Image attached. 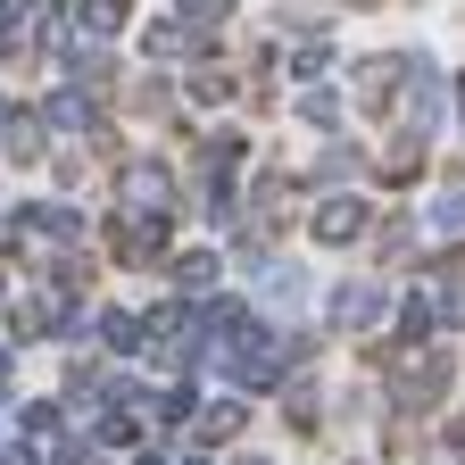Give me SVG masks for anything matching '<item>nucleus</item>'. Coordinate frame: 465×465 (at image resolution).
<instances>
[{
  "instance_id": "1",
  "label": "nucleus",
  "mask_w": 465,
  "mask_h": 465,
  "mask_svg": "<svg viewBox=\"0 0 465 465\" xmlns=\"http://www.w3.org/2000/svg\"><path fill=\"white\" fill-rule=\"evenodd\" d=\"M125 25V0H84V34H116Z\"/></svg>"
},
{
  "instance_id": "2",
  "label": "nucleus",
  "mask_w": 465,
  "mask_h": 465,
  "mask_svg": "<svg viewBox=\"0 0 465 465\" xmlns=\"http://www.w3.org/2000/svg\"><path fill=\"white\" fill-rule=\"evenodd\" d=\"M358 224H366V216H358V208H349V200H332V208L316 216V232H332V242H349V232H358Z\"/></svg>"
},
{
  "instance_id": "3",
  "label": "nucleus",
  "mask_w": 465,
  "mask_h": 465,
  "mask_svg": "<svg viewBox=\"0 0 465 465\" xmlns=\"http://www.w3.org/2000/svg\"><path fill=\"white\" fill-rule=\"evenodd\" d=\"M183 465H200V457H183Z\"/></svg>"
}]
</instances>
